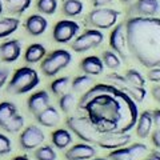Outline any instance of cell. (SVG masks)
Masks as SVG:
<instances>
[{
	"instance_id": "6da1fadb",
	"label": "cell",
	"mask_w": 160,
	"mask_h": 160,
	"mask_svg": "<svg viewBox=\"0 0 160 160\" xmlns=\"http://www.w3.org/2000/svg\"><path fill=\"white\" fill-rule=\"evenodd\" d=\"M79 107L99 133L129 132L139 116L133 100L113 84L98 83L83 93Z\"/></svg>"
},
{
	"instance_id": "7a4b0ae2",
	"label": "cell",
	"mask_w": 160,
	"mask_h": 160,
	"mask_svg": "<svg viewBox=\"0 0 160 160\" xmlns=\"http://www.w3.org/2000/svg\"><path fill=\"white\" fill-rule=\"evenodd\" d=\"M124 24L128 52L143 67H160V18L132 16Z\"/></svg>"
},
{
	"instance_id": "3957f363",
	"label": "cell",
	"mask_w": 160,
	"mask_h": 160,
	"mask_svg": "<svg viewBox=\"0 0 160 160\" xmlns=\"http://www.w3.org/2000/svg\"><path fill=\"white\" fill-rule=\"evenodd\" d=\"M40 83V76L32 67H20L13 72L7 86V91L13 95H24L31 92Z\"/></svg>"
},
{
	"instance_id": "277c9868",
	"label": "cell",
	"mask_w": 160,
	"mask_h": 160,
	"mask_svg": "<svg viewBox=\"0 0 160 160\" xmlns=\"http://www.w3.org/2000/svg\"><path fill=\"white\" fill-rule=\"evenodd\" d=\"M72 62V53L64 48L53 49L52 52L47 53L40 64V69L47 78L56 76L59 72L66 69Z\"/></svg>"
},
{
	"instance_id": "5b68a950",
	"label": "cell",
	"mask_w": 160,
	"mask_h": 160,
	"mask_svg": "<svg viewBox=\"0 0 160 160\" xmlns=\"http://www.w3.org/2000/svg\"><path fill=\"white\" fill-rule=\"evenodd\" d=\"M66 124L69 128V131L76 135L80 140L88 144H96L100 135H102L96 131V128L92 126L87 118L83 116H69L66 120Z\"/></svg>"
},
{
	"instance_id": "8992f818",
	"label": "cell",
	"mask_w": 160,
	"mask_h": 160,
	"mask_svg": "<svg viewBox=\"0 0 160 160\" xmlns=\"http://www.w3.org/2000/svg\"><path fill=\"white\" fill-rule=\"evenodd\" d=\"M120 15H122V12L118 11V9L100 7L88 12L86 22L92 28L102 31V29L113 28L118 24V19L120 18Z\"/></svg>"
},
{
	"instance_id": "52a82bcc",
	"label": "cell",
	"mask_w": 160,
	"mask_h": 160,
	"mask_svg": "<svg viewBox=\"0 0 160 160\" xmlns=\"http://www.w3.org/2000/svg\"><path fill=\"white\" fill-rule=\"evenodd\" d=\"M0 128L8 133H18L24 128V118L11 102L0 103Z\"/></svg>"
},
{
	"instance_id": "ba28073f",
	"label": "cell",
	"mask_w": 160,
	"mask_h": 160,
	"mask_svg": "<svg viewBox=\"0 0 160 160\" xmlns=\"http://www.w3.org/2000/svg\"><path fill=\"white\" fill-rule=\"evenodd\" d=\"M104 40V33L100 29L95 28H88L83 33L78 35L72 42H71V48L75 52H87L89 49H93L99 47Z\"/></svg>"
},
{
	"instance_id": "9c48e42d",
	"label": "cell",
	"mask_w": 160,
	"mask_h": 160,
	"mask_svg": "<svg viewBox=\"0 0 160 160\" xmlns=\"http://www.w3.org/2000/svg\"><path fill=\"white\" fill-rule=\"evenodd\" d=\"M106 79L108 80V82H111V84H113V86H116L118 88H120L123 92H126L135 103H142V102L146 100V96H147L146 87L133 86V84L129 83L128 80L126 79V76H123V75L111 73V75H107Z\"/></svg>"
},
{
	"instance_id": "30bf717a",
	"label": "cell",
	"mask_w": 160,
	"mask_h": 160,
	"mask_svg": "<svg viewBox=\"0 0 160 160\" xmlns=\"http://www.w3.org/2000/svg\"><path fill=\"white\" fill-rule=\"evenodd\" d=\"M80 31V26L71 19H63L58 22L53 27L52 38L59 44H67L78 36Z\"/></svg>"
},
{
	"instance_id": "8fae6325",
	"label": "cell",
	"mask_w": 160,
	"mask_h": 160,
	"mask_svg": "<svg viewBox=\"0 0 160 160\" xmlns=\"http://www.w3.org/2000/svg\"><path fill=\"white\" fill-rule=\"evenodd\" d=\"M44 140H46V135L42 128H39L38 126H28L22 129V133L19 136V144L24 151H32L42 146Z\"/></svg>"
},
{
	"instance_id": "7c38bea8",
	"label": "cell",
	"mask_w": 160,
	"mask_h": 160,
	"mask_svg": "<svg viewBox=\"0 0 160 160\" xmlns=\"http://www.w3.org/2000/svg\"><path fill=\"white\" fill-rule=\"evenodd\" d=\"M109 47L120 59H128V47H127V35L126 24H116L109 33Z\"/></svg>"
},
{
	"instance_id": "4fadbf2b",
	"label": "cell",
	"mask_w": 160,
	"mask_h": 160,
	"mask_svg": "<svg viewBox=\"0 0 160 160\" xmlns=\"http://www.w3.org/2000/svg\"><path fill=\"white\" fill-rule=\"evenodd\" d=\"M148 153V147L143 143H133L118 149H112L108 153L109 160H138Z\"/></svg>"
},
{
	"instance_id": "5bb4252c",
	"label": "cell",
	"mask_w": 160,
	"mask_h": 160,
	"mask_svg": "<svg viewBox=\"0 0 160 160\" xmlns=\"http://www.w3.org/2000/svg\"><path fill=\"white\" fill-rule=\"evenodd\" d=\"M131 142V135L128 132H108L102 133L96 146L103 149H118L126 147Z\"/></svg>"
},
{
	"instance_id": "9a60e30c",
	"label": "cell",
	"mask_w": 160,
	"mask_h": 160,
	"mask_svg": "<svg viewBox=\"0 0 160 160\" xmlns=\"http://www.w3.org/2000/svg\"><path fill=\"white\" fill-rule=\"evenodd\" d=\"M128 12L131 18H153L160 12V0H135L132 4H129Z\"/></svg>"
},
{
	"instance_id": "2e32d148",
	"label": "cell",
	"mask_w": 160,
	"mask_h": 160,
	"mask_svg": "<svg viewBox=\"0 0 160 160\" xmlns=\"http://www.w3.org/2000/svg\"><path fill=\"white\" fill-rule=\"evenodd\" d=\"M22 55V43L16 39L7 40L0 44V59L4 63H13Z\"/></svg>"
},
{
	"instance_id": "e0dca14e",
	"label": "cell",
	"mask_w": 160,
	"mask_h": 160,
	"mask_svg": "<svg viewBox=\"0 0 160 160\" xmlns=\"http://www.w3.org/2000/svg\"><path fill=\"white\" fill-rule=\"evenodd\" d=\"M96 155L93 144L88 143H78L66 151L67 160H88Z\"/></svg>"
},
{
	"instance_id": "ac0fdd59",
	"label": "cell",
	"mask_w": 160,
	"mask_h": 160,
	"mask_svg": "<svg viewBox=\"0 0 160 160\" xmlns=\"http://www.w3.org/2000/svg\"><path fill=\"white\" fill-rule=\"evenodd\" d=\"M24 28H26V31L31 35V36H42V35L47 31L48 22L43 15L33 13V15H29L26 19Z\"/></svg>"
},
{
	"instance_id": "d6986e66",
	"label": "cell",
	"mask_w": 160,
	"mask_h": 160,
	"mask_svg": "<svg viewBox=\"0 0 160 160\" xmlns=\"http://www.w3.org/2000/svg\"><path fill=\"white\" fill-rule=\"evenodd\" d=\"M48 106H49V95L47 91H44V89L33 92L27 100L28 111L33 115H38L39 112H42L43 109L47 108Z\"/></svg>"
},
{
	"instance_id": "ffe728a7",
	"label": "cell",
	"mask_w": 160,
	"mask_h": 160,
	"mask_svg": "<svg viewBox=\"0 0 160 160\" xmlns=\"http://www.w3.org/2000/svg\"><path fill=\"white\" fill-rule=\"evenodd\" d=\"M79 67L84 72V75H88V76H98V75H102L104 71L103 60L99 56H96V55H91V56L84 58L80 62Z\"/></svg>"
},
{
	"instance_id": "44dd1931",
	"label": "cell",
	"mask_w": 160,
	"mask_h": 160,
	"mask_svg": "<svg viewBox=\"0 0 160 160\" xmlns=\"http://www.w3.org/2000/svg\"><path fill=\"white\" fill-rule=\"evenodd\" d=\"M35 119L39 126H43V127H48V128H52V127H56L59 122H60V113L56 109V107L53 106H49L47 108H44L42 112H39L38 115H35Z\"/></svg>"
},
{
	"instance_id": "7402d4cb",
	"label": "cell",
	"mask_w": 160,
	"mask_h": 160,
	"mask_svg": "<svg viewBox=\"0 0 160 160\" xmlns=\"http://www.w3.org/2000/svg\"><path fill=\"white\" fill-rule=\"evenodd\" d=\"M152 126H153V122H152V112L151 111H144L142 112L138 116L136 120V135L142 139H146L148 138L152 132Z\"/></svg>"
},
{
	"instance_id": "603a6c76",
	"label": "cell",
	"mask_w": 160,
	"mask_h": 160,
	"mask_svg": "<svg viewBox=\"0 0 160 160\" xmlns=\"http://www.w3.org/2000/svg\"><path fill=\"white\" fill-rule=\"evenodd\" d=\"M51 142L55 148L58 149H66L69 147V144H72L73 138L69 129L66 128H58L55 129L51 135Z\"/></svg>"
},
{
	"instance_id": "cb8c5ba5",
	"label": "cell",
	"mask_w": 160,
	"mask_h": 160,
	"mask_svg": "<svg viewBox=\"0 0 160 160\" xmlns=\"http://www.w3.org/2000/svg\"><path fill=\"white\" fill-rule=\"evenodd\" d=\"M46 55H47V49L42 43H32L27 47L26 52H24V60L28 64H35L42 62Z\"/></svg>"
},
{
	"instance_id": "d4e9b609",
	"label": "cell",
	"mask_w": 160,
	"mask_h": 160,
	"mask_svg": "<svg viewBox=\"0 0 160 160\" xmlns=\"http://www.w3.org/2000/svg\"><path fill=\"white\" fill-rule=\"evenodd\" d=\"M32 0H2L3 9L11 15H22L31 7Z\"/></svg>"
},
{
	"instance_id": "484cf974",
	"label": "cell",
	"mask_w": 160,
	"mask_h": 160,
	"mask_svg": "<svg viewBox=\"0 0 160 160\" xmlns=\"http://www.w3.org/2000/svg\"><path fill=\"white\" fill-rule=\"evenodd\" d=\"M20 27V20L18 18H2L0 19V39L11 36L13 32L18 31Z\"/></svg>"
},
{
	"instance_id": "4316f807",
	"label": "cell",
	"mask_w": 160,
	"mask_h": 160,
	"mask_svg": "<svg viewBox=\"0 0 160 160\" xmlns=\"http://www.w3.org/2000/svg\"><path fill=\"white\" fill-rule=\"evenodd\" d=\"M92 86H93L92 76H88V75H79V76H76L71 82L72 91L73 92H78V93L87 92Z\"/></svg>"
},
{
	"instance_id": "83f0119b",
	"label": "cell",
	"mask_w": 160,
	"mask_h": 160,
	"mask_svg": "<svg viewBox=\"0 0 160 160\" xmlns=\"http://www.w3.org/2000/svg\"><path fill=\"white\" fill-rule=\"evenodd\" d=\"M62 9L67 18H76L83 12L84 6L80 0H64Z\"/></svg>"
},
{
	"instance_id": "f1b7e54d",
	"label": "cell",
	"mask_w": 160,
	"mask_h": 160,
	"mask_svg": "<svg viewBox=\"0 0 160 160\" xmlns=\"http://www.w3.org/2000/svg\"><path fill=\"white\" fill-rule=\"evenodd\" d=\"M103 64L104 67H107L112 71H116V69L120 68V64H122V60L115 53L112 49H107V51L103 52Z\"/></svg>"
},
{
	"instance_id": "f546056e",
	"label": "cell",
	"mask_w": 160,
	"mask_h": 160,
	"mask_svg": "<svg viewBox=\"0 0 160 160\" xmlns=\"http://www.w3.org/2000/svg\"><path fill=\"white\" fill-rule=\"evenodd\" d=\"M36 9L42 15H48L51 16L58 9V0H38Z\"/></svg>"
},
{
	"instance_id": "4dcf8cb0",
	"label": "cell",
	"mask_w": 160,
	"mask_h": 160,
	"mask_svg": "<svg viewBox=\"0 0 160 160\" xmlns=\"http://www.w3.org/2000/svg\"><path fill=\"white\" fill-rule=\"evenodd\" d=\"M68 86H69V78H67V76L56 78L51 83V91L53 95H56V96H62L63 93H66Z\"/></svg>"
},
{
	"instance_id": "1f68e13d",
	"label": "cell",
	"mask_w": 160,
	"mask_h": 160,
	"mask_svg": "<svg viewBox=\"0 0 160 160\" xmlns=\"http://www.w3.org/2000/svg\"><path fill=\"white\" fill-rule=\"evenodd\" d=\"M33 156L36 160H56L58 155L51 146H40L36 148Z\"/></svg>"
},
{
	"instance_id": "d6a6232c",
	"label": "cell",
	"mask_w": 160,
	"mask_h": 160,
	"mask_svg": "<svg viewBox=\"0 0 160 160\" xmlns=\"http://www.w3.org/2000/svg\"><path fill=\"white\" fill-rule=\"evenodd\" d=\"M75 104H76V99H75L73 93H63L62 96L59 99V108L62 109V112L64 113H69L72 111V108L75 107Z\"/></svg>"
},
{
	"instance_id": "836d02e7",
	"label": "cell",
	"mask_w": 160,
	"mask_h": 160,
	"mask_svg": "<svg viewBox=\"0 0 160 160\" xmlns=\"http://www.w3.org/2000/svg\"><path fill=\"white\" fill-rule=\"evenodd\" d=\"M124 76H126V79L128 80L129 83H132L133 86H136V87H146V79H144L142 72H139L138 69H135V68L128 69Z\"/></svg>"
},
{
	"instance_id": "e575fe53",
	"label": "cell",
	"mask_w": 160,
	"mask_h": 160,
	"mask_svg": "<svg viewBox=\"0 0 160 160\" xmlns=\"http://www.w3.org/2000/svg\"><path fill=\"white\" fill-rule=\"evenodd\" d=\"M11 151H12L11 139H9L8 136H6L4 133L0 132V156H3V155H8Z\"/></svg>"
},
{
	"instance_id": "d590c367",
	"label": "cell",
	"mask_w": 160,
	"mask_h": 160,
	"mask_svg": "<svg viewBox=\"0 0 160 160\" xmlns=\"http://www.w3.org/2000/svg\"><path fill=\"white\" fill-rule=\"evenodd\" d=\"M148 79L153 83H160V67L148 68Z\"/></svg>"
},
{
	"instance_id": "8d00e7d4",
	"label": "cell",
	"mask_w": 160,
	"mask_h": 160,
	"mask_svg": "<svg viewBox=\"0 0 160 160\" xmlns=\"http://www.w3.org/2000/svg\"><path fill=\"white\" fill-rule=\"evenodd\" d=\"M8 78H9V69L4 68V67H0V89L7 84Z\"/></svg>"
},
{
	"instance_id": "74e56055",
	"label": "cell",
	"mask_w": 160,
	"mask_h": 160,
	"mask_svg": "<svg viewBox=\"0 0 160 160\" xmlns=\"http://www.w3.org/2000/svg\"><path fill=\"white\" fill-rule=\"evenodd\" d=\"M151 142L155 146V148L160 149V129L156 128L153 132H151Z\"/></svg>"
},
{
	"instance_id": "f35d334b",
	"label": "cell",
	"mask_w": 160,
	"mask_h": 160,
	"mask_svg": "<svg viewBox=\"0 0 160 160\" xmlns=\"http://www.w3.org/2000/svg\"><path fill=\"white\" fill-rule=\"evenodd\" d=\"M152 122L155 127L160 129V108H156L152 111Z\"/></svg>"
},
{
	"instance_id": "ab89813d",
	"label": "cell",
	"mask_w": 160,
	"mask_h": 160,
	"mask_svg": "<svg viewBox=\"0 0 160 160\" xmlns=\"http://www.w3.org/2000/svg\"><path fill=\"white\" fill-rule=\"evenodd\" d=\"M109 3H112V0H91V4L95 8H100V7H106Z\"/></svg>"
},
{
	"instance_id": "60d3db41",
	"label": "cell",
	"mask_w": 160,
	"mask_h": 160,
	"mask_svg": "<svg viewBox=\"0 0 160 160\" xmlns=\"http://www.w3.org/2000/svg\"><path fill=\"white\" fill-rule=\"evenodd\" d=\"M151 95H152V98H153L155 102L160 104V86L153 87V88L151 89Z\"/></svg>"
},
{
	"instance_id": "b9f144b4",
	"label": "cell",
	"mask_w": 160,
	"mask_h": 160,
	"mask_svg": "<svg viewBox=\"0 0 160 160\" xmlns=\"http://www.w3.org/2000/svg\"><path fill=\"white\" fill-rule=\"evenodd\" d=\"M144 160H160V151H152Z\"/></svg>"
},
{
	"instance_id": "7bdbcfd3",
	"label": "cell",
	"mask_w": 160,
	"mask_h": 160,
	"mask_svg": "<svg viewBox=\"0 0 160 160\" xmlns=\"http://www.w3.org/2000/svg\"><path fill=\"white\" fill-rule=\"evenodd\" d=\"M119 2L122 4H124V6H129V4H132L135 0H119Z\"/></svg>"
},
{
	"instance_id": "ee69618b",
	"label": "cell",
	"mask_w": 160,
	"mask_h": 160,
	"mask_svg": "<svg viewBox=\"0 0 160 160\" xmlns=\"http://www.w3.org/2000/svg\"><path fill=\"white\" fill-rule=\"evenodd\" d=\"M12 160H31V159L27 158V156H22V155H20V156H15Z\"/></svg>"
},
{
	"instance_id": "f6af8a7d",
	"label": "cell",
	"mask_w": 160,
	"mask_h": 160,
	"mask_svg": "<svg viewBox=\"0 0 160 160\" xmlns=\"http://www.w3.org/2000/svg\"><path fill=\"white\" fill-rule=\"evenodd\" d=\"M88 160H109L108 158H91V159H88Z\"/></svg>"
},
{
	"instance_id": "bcb514c9",
	"label": "cell",
	"mask_w": 160,
	"mask_h": 160,
	"mask_svg": "<svg viewBox=\"0 0 160 160\" xmlns=\"http://www.w3.org/2000/svg\"><path fill=\"white\" fill-rule=\"evenodd\" d=\"M3 12V4H2V0H0V15Z\"/></svg>"
}]
</instances>
